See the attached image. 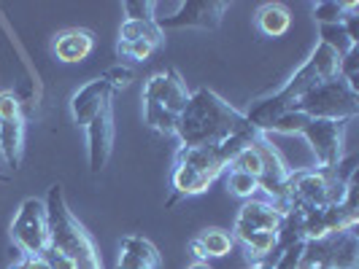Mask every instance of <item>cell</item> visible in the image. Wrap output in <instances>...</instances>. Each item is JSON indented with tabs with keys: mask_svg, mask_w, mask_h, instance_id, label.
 Instances as JSON below:
<instances>
[{
	"mask_svg": "<svg viewBox=\"0 0 359 269\" xmlns=\"http://www.w3.org/2000/svg\"><path fill=\"white\" fill-rule=\"evenodd\" d=\"M243 132H257L246 122L243 110L222 100L214 89L200 87L189 92L187 108L181 110L173 135L187 148H216L224 140H230L233 135H243Z\"/></svg>",
	"mask_w": 359,
	"mask_h": 269,
	"instance_id": "cell-1",
	"label": "cell"
},
{
	"mask_svg": "<svg viewBox=\"0 0 359 269\" xmlns=\"http://www.w3.org/2000/svg\"><path fill=\"white\" fill-rule=\"evenodd\" d=\"M43 205H46V221H49V248L73 259L76 269H103L95 240L68 208V199L60 183L49 186Z\"/></svg>",
	"mask_w": 359,
	"mask_h": 269,
	"instance_id": "cell-2",
	"label": "cell"
},
{
	"mask_svg": "<svg viewBox=\"0 0 359 269\" xmlns=\"http://www.w3.org/2000/svg\"><path fill=\"white\" fill-rule=\"evenodd\" d=\"M141 100H144V124L157 135H173L181 110L189 100V89L181 73L168 68L162 73H154L146 81Z\"/></svg>",
	"mask_w": 359,
	"mask_h": 269,
	"instance_id": "cell-3",
	"label": "cell"
},
{
	"mask_svg": "<svg viewBox=\"0 0 359 269\" xmlns=\"http://www.w3.org/2000/svg\"><path fill=\"white\" fill-rule=\"evenodd\" d=\"M289 110L303 113L308 119H338V122H354L359 113V92H354L341 75H332L303 97H297Z\"/></svg>",
	"mask_w": 359,
	"mask_h": 269,
	"instance_id": "cell-4",
	"label": "cell"
},
{
	"mask_svg": "<svg viewBox=\"0 0 359 269\" xmlns=\"http://www.w3.org/2000/svg\"><path fill=\"white\" fill-rule=\"evenodd\" d=\"M8 237L22 256H43L49 248V221L43 199L27 197L19 202L14 221L8 226Z\"/></svg>",
	"mask_w": 359,
	"mask_h": 269,
	"instance_id": "cell-5",
	"label": "cell"
},
{
	"mask_svg": "<svg viewBox=\"0 0 359 269\" xmlns=\"http://www.w3.org/2000/svg\"><path fill=\"white\" fill-rule=\"evenodd\" d=\"M346 126L348 122H338V119H306V124L300 126V138L308 143L311 154H313V167L319 170H332L338 167L346 157L343 143H346Z\"/></svg>",
	"mask_w": 359,
	"mask_h": 269,
	"instance_id": "cell-6",
	"label": "cell"
},
{
	"mask_svg": "<svg viewBox=\"0 0 359 269\" xmlns=\"http://www.w3.org/2000/svg\"><path fill=\"white\" fill-rule=\"evenodd\" d=\"M281 224H284V213H281L270 199L252 197L241 205V210L235 215L233 232L230 234H233L235 242H246L252 234H259V232L276 234L281 229Z\"/></svg>",
	"mask_w": 359,
	"mask_h": 269,
	"instance_id": "cell-7",
	"label": "cell"
},
{
	"mask_svg": "<svg viewBox=\"0 0 359 269\" xmlns=\"http://www.w3.org/2000/svg\"><path fill=\"white\" fill-rule=\"evenodd\" d=\"M227 11L222 0H181L179 11L170 19L157 22L160 30H216Z\"/></svg>",
	"mask_w": 359,
	"mask_h": 269,
	"instance_id": "cell-8",
	"label": "cell"
},
{
	"mask_svg": "<svg viewBox=\"0 0 359 269\" xmlns=\"http://www.w3.org/2000/svg\"><path fill=\"white\" fill-rule=\"evenodd\" d=\"M87 132V161H90L92 173H100L111 159L114 151V135H116V124H114V106L103 108L90 124L84 126Z\"/></svg>",
	"mask_w": 359,
	"mask_h": 269,
	"instance_id": "cell-9",
	"label": "cell"
},
{
	"mask_svg": "<svg viewBox=\"0 0 359 269\" xmlns=\"http://www.w3.org/2000/svg\"><path fill=\"white\" fill-rule=\"evenodd\" d=\"M111 100H114V92H111V87L103 81V75H97V78L87 81L84 87H79V89L73 92L71 103H68L73 124L87 126L103 108L114 106Z\"/></svg>",
	"mask_w": 359,
	"mask_h": 269,
	"instance_id": "cell-10",
	"label": "cell"
},
{
	"mask_svg": "<svg viewBox=\"0 0 359 269\" xmlns=\"http://www.w3.org/2000/svg\"><path fill=\"white\" fill-rule=\"evenodd\" d=\"M173 164H181V167L198 173L200 178H205L208 183L222 178L224 170H227V159L219 151V145L216 148H187V145H179V151L173 157Z\"/></svg>",
	"mask_w": 359,
	"mask_h": 269,
	"instance_id": "cell-11",
	"label": "cell"
},
{
	"mask_svg": "<svg viewBox=\"0 0 359 269\" xmlns=\"http://www.w3.org/2000/svg\"><path fill=\"white\" fill-rule=\"evenodd\" d=\"M162 253L154 242L138 234H127L119 242V259L116 269H162Z\"/></svg>",
	"mask_w": 359,
	"mask_h": 269,
	"instance_id": "cell-12",
	"label": "cell"
},
{
	"mask_svg": "<svg viewBox=\"0 0 359 269\" xmlns=\"http://www.w3.org/2000/svg\"><path fill=\"white\" fill-rule=\"evenodd\" d=\"M92 49H95V36H92L90 30H84V27H65L52 41L54 57L60 62H65V65L84 62L92 54Z\"/></svg>",
	"mask_w": 359,
	"mask_h": 269,
	"instance_id": "cell-13",
	"label": "cell"
},
{
	"mask_svg": "<svg viewBox=\"0 0 359 269\" xmlns=\"http://www.w3.org/2000/svg\"><path fill=\"white\" fill-rule=\"evenodd\" d=\"M0 157H3L8 170H17L22 164V157H25V119H22V113L0 119Z\"/></svg>",
	"mask_w": 359,
	"mask_h": 269,
	"instance_id": "cell-14",
	"label": "cell"
},
{
	"mask_svg": "<svg viewBox=\"0 0 359 269\" xmlns=\"http://www.w3.org/2000/svg\"><path fill=\"white\" fill-rule=\"evenodd\" d=\"M254 24H257V30L262 36L281 38L292 27V14H289L287 6H281V3H265V6L257 8Z\"/></svg>",
	"mask_w": 359,
	"mask_h": 269,
	"instance_id": "cell-15",
	"label": "cell"
},
{
	"mask_svg": "<svg viewBox=\"0 0 359 269\" xmlns=\"http://www.w3.org/2000/svg\"><path fill=\"white\" fill-rule=\"evenodd\" d=\"M330 267L359 269V240L354 229L330 237Z\"/></svg>",
	"mask_w": 359,
	"mask_h": 269,
	"instance_id": "cell-16",
	"label": "cell"
},
{
	"mask_svg": "<svg viewBox=\"0 0 359 269\" xmlns=\"http://www.w3.org/2000/svg\"><path fill=\"white\" fill-rule=\"evenodd\" d=\"M119 41H144L149 46H154L157 52L165 49V33L160 30L157 22H130L125 19L122 27H119Z\"/></svg>",
	"mask_w": 359,
	"mask_h": 269,
	"instance_id": "cell-17",
	"label": "cell"
},
{
	"mask_svg": "<svg viewBox=\"0 0 359 269\" xmlns=\"http://www.w3.org/2000/svg\"><path fill=\"white\" fill-rule=\"evenodd\" d=\"M297 269H332L330 267V237L327 240H308V242H303Z\"/></svg>",
	"mask_w": 359,
	"mask_h": 269,
	"instance_id": "cell-18",
	"label": "cell"
},
{
	"mask_svg": "<svg viewBox=\"0 0 359 269\" xmlns=\"http://www.w3.org/2000/svg\"><path fill=\"white\" fill-rule=\"evenodd\" d=\"M198 242L203 245L208 259H222L235 248L233 234L224 232V229H205V232L198 234Z\"/></svg>",
	"mask_w": 359,
	"mask_h": 269,
	"instance_id": "cell-19",
	"label": "cell"
},
{
	"mask_svg": "<svg viewBox=\"0 0 359 269\" xmlns=\"http://www.w3.org/2000/svg\"><path fill=\"white\" fill-rule=\"evenodd\" d=\"M243 245V251H246V259L249 261H268L273 251H278V240H276V234L273 232H259V234H252L246 242H241Z\"/></svg>",
	"mask_w": 359,
	"mask_h": 269,
	"instance_id": "cell-20",
	"label": "cell"
},
{
	"mask_svg": "<svg viewBox=\"0 0 359 269\" xmlns=\"http://www.w3.org/2000/svg\"><path fill=\"white\" fill-rule=\"evenodd\" d=\"M357 6V0H322V3H313V19L319 24H338L346 11H351Z\"/></svg>",
	"mask_w": 359,
	"mask_h": 269,
	"instance_id": "cell-21",
	"label": "cell"
},
{
	"mask_svg": "<svg viewBox=\"0 0 359 269\" xmlns=\"http://www.w3.org/2000/svg\"><path fill=\"white\" fill-rule=\"evenodd\" d=\"M319 38H322V43H327L332 52H338V57H343L346 52H351L354 46H359V43H354L348 38V33L343 30L341 22L338 24H319Z\"/></svg>",
	"mask_w": 359,
	"mask_h": 269,
	"instance_id": "cell-22",
	"label": "cell"
},
{
	"mask_svg": "<svg viewBox=\"0 0 359 269\" xmlns=\"http://www.w3.org/2000/svg\"><path fill=\"white\" fill-rule=\"evenodd\" d=\"M224 183H227V191L241 197L243 202L257 197V191H259V180L246 173H235V170H224Z\"/></svg>",
	"mask_w": 359,
	"mask_h": 269,
	"instance_id": "cell-23",
	"label": "cell"
},
{
	"mask_svg": "<svg viewBox=\"0 0 359 269\" xmlns=\"http://www.w3.org/2000/svg\"><path fill=\"white\" fill-rule=\"evenodd\" d=\"M254 143V140H252ZM249 143L246 148H241L238 154H235L230 164H227V170H235V173H246V175H252V178L259 180L262 175V161L257 157V151H254V145Z\"/></svg>",
	"mask_w": 359,
	"mask_h": 269,
	"instance_id": "cell-24",
	"label": "cell"
},
{
	"mask_svg": "<svg viewBox=\"0 0 359 269\" xmlns=\"http://www.w3.org/2000/svg\"><path fill=\"white\" fill-rule=\"evenodd\" d=\"M338 75H341L351 89L359 92V46H354L351 52H346L341 57V71H338Z\"/></svg>",
	"mask_w": 359,
	"mask_h": 269,
	"instance_id": "cell-25",
	"label": "cell"
},
{
	"mask_svg": "<svg viewBox=\"0 0 359 269\" xmlns=\"http://www.w3.org/2000/svg\"><path fill=\"white\" fill-rule=\"evenodd\" d=\"M154 52H157V49L144 43V41H119V43H116V54H119L122 59H133V62H146Z\"/></svg>",
	"mask_w": 359,
	"mask_h": 269,
	"instance_id": "cell-26",
	"label": "cell"
},
{
	"mask_svg": "<svg viewBox=\"0 0 359 269\" xmlns=\"http://www.w3.org/2000/svg\"><path fill=\"white\" fill-rule=\"evenodd\" d=\"M122 11L130 22H154V0H125Z\"/></svg>",
	"mask_w": 359,
	"mask_h": 269,
	"instance_id": "cell-27",
	"label": "cell"
},
{
	"mask_svg": "<svg viewBox=\"0 0 359 269\" xmlns=\"http://www.w3.org/2000/svg\"><path fill=\"white\" fill-rule=\"evenodd\" d=\"M133 78H135V73H133V68H127V65H114V68H108L103 73V81L111 87V92L127 89L133 84Z\"/></svg>",
	"mask_w": 359,
	"mask_h": 269,
	"instance_id": "cell-28",
	"label": "cell"
},
{
	"mask_svg": "<svg viewBox=\"0 0 359 269\" xmlns=\"http://www.w3.org/2000/svg\"><path fill=\"white\" fill-rule=\"evenodd\" d=\"M300 251H303V240H300V242H292L287 248H281V253H278L276 261H273V269H297Z\"/></svg>",
	"mask_w": 359,
	"mask_h": 269,
	"instance_id": "cell-29",
	"label": "cell"
},
{
	"mask_svg": "<svg viewBox=\"0 0 359 269\" xmlns=\"http://www.w3.org/2000/svg\"><path fill=\"white\" fill-rule=\"evenodd\" d=\"M19 97L11 89H0V119H8V116H19Z\"/></svg>",
	"mask_w": 359,
	"mask_h": 269,
	"instance_id": "cell-30",
	"label": "cell"
},
{
	"mask_svg": "<svg viewBox=\"0 0 359 269\" xmlns=\"http://www.w3.org/2000/svg\"><path fill=\"white\" fill-rule=\"evenodd\" d=\"M41 259L49 264V269H76V261H73V259H68L65 253L54 251V248H46Z\"/></svg>",
	"mask_w": 359,
	"mask_h": 269,
	"instance_id": "cell-31",
	"label": "cell"
},
{
	"mask_svg": "<svg viewBox=\"0 0 359 269\" xmlns=\"http://www.w3.org/2000/svg\"><path fill=\"white\" fill-rule=\"evenodd\" d=\"M19 261H22V267L25 269H49V264H46L41 256H22Z\"/></svg>",
	"mask_w": 359,
	"mask_h": 269,
	"instance_id": "cell-32",
	"label": "cell"
},
{
	"mask_svg": "<svg viewBox=\"0 0 359 269\" xmlns=\"http://www.w3.org/2000/svg\"><path fill=\"white\" fill-rule=\"evenodd\" d=\"M187 269H214V267H211L208 261H195V264H189Z\"/></svg>",
	"mask_w": 359,
	"mask_h": 269,
	"instance_id": "cell-33",
	"label": "cell"
},
{
	"mask_svg": "<svg viewBox=\"0 0 359 269\" xmlns=\"http://www.w3.org/2000/svg\"><path fill=\"white\" fill-rule=\"evenodd\" d=\"M249 269H273V264H270V261H254Z\"/></svg>",
	"mask_w": 359,
	"mask_h": 269,
	"instance_id": "cell-34",
	"label": "cell"
},
{
	"mask_svg": "<svg viewBox=\"0 0 359 269\" xmlns=\"http://www.w3.org/2000/svg\"><path fill=\"white\" fill-rule=\"evenodd\" d=\"M8 269H25V267H22V261H17V264H11Z\"/></svg>",
	"mask_w": 359,
	"mask_h": 269,
	"instance_id": "cell-35",
	"label": "cell"
},
{
	"mask_svg": "<svg viewBox=\"0 0 359 269\" xmlns=\"http://www.w3.org/2000/svg\"><path fill=\"white\" fill-rule=\"evenodd\" d=\"M6 180H8V178H6V175H0V183H6Z\"/></svg>",
	"mask_w": 359,
	"mask_h": 269,
	"instance_id": "cell-36",
	"label": "cell"
}]
</instances>
